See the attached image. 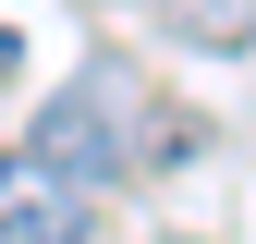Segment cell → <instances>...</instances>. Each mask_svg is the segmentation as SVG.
I'll list each match as a JSON object with an SVG mask.
<instances>
[{"instance_id":"2","label":"cell","mask_w":256,"mask_h":244,"mask_svg":"<svg viewBox=\"0 0 256 244\" xmlns=\"http://www.w3.org/2000/svg\"><path fill=\"white\" fill-rule=\"evenodd\" d=\"M0 244H86V183L49 171L37 146L0 159Z\"/></svg>"},{"instance_id":"1","label":"cell","mask_w":256,"mask_h":244,"mask_svg":"<svg viewBox=\"0 0 256 244\" xmlns=\"http://www.w3.org/2000/svg\"><path fill=\"white\" fill-rule=\"evenodd\" d=\"M122 122H134L122 74H86V86H61V98L37 110V159H49V171H74V183H86V171L110 183V171H122Z\"/></svg>"},{"instance_id":"3","label":"cell","mask_w":256,"mask_h":244,"mask_svg":"<svg viewBox=\"0 0 256 244\" xmlns=\"http://www.w3.org/2000/svg\"><path fill=\"white\" fill-rule=\"evenodd\" d=\"M12 61H24V37H12V24H0V74H12Z\"/></svg>"}]
</instances>
